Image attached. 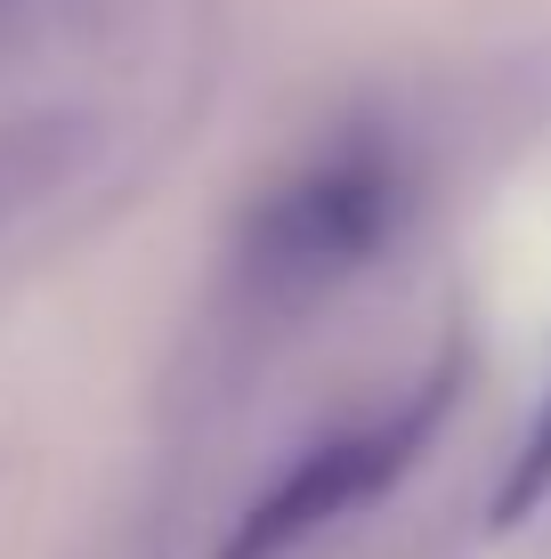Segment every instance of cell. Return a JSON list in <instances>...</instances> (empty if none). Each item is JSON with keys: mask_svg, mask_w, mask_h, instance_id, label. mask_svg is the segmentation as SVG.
Instances as JSON below:
<instances>
[{"mask_svg": "<svg viewBox=\"0 0 551 559\" xmlns=\"http://www.w3.org/2000/svg\"><path fill=\"white\" fill-rule=\"evenodd\" d=\"M454 390H463V365L446 357L439 373H422L397 406H382L373 421H357V430H340V438H325V447H309L252 511L236 519V535H227L212 559H292L300 544H316L333 519L382 503L397 478L414 471V454L439 438Z\"/></svg>", "mask_w": 551, "mask_h": 559, "instance_id": "cell-1", "label": "cell"}, {"mask_svg": "<svg viewBox=\"0 0 551 559\" xmlns=\"http://www.w3.org/2000/svg\"><path fill=\"white\" fill-rule=\"evenodd\" d=\"M397 219V170L382 146H349V154H325L309 179H292L284 195L260 211L252 227V260L284 284H325V276H349L357 260L382 252Z\"/></svg>", "mask_w": 551, "mask_h": 559, "instance_id": "cell-2", "label": "cell"}, {"mask_svg": "<svg viewBox=\"0 0 551 559\" xmlns=\"http://www.w3.org/2000/svg\"><path fill=\"white\" fill-rule=\"evenodd\" d=\"M543 495H551V397L536 406V421H527V438H519V454H511L503 487L487 495V527H519Z\"/></svg>", "mask_w": 551, "mask_h": 559, "instance_id": "cell-3", "label": "cell"}]
</instances>
